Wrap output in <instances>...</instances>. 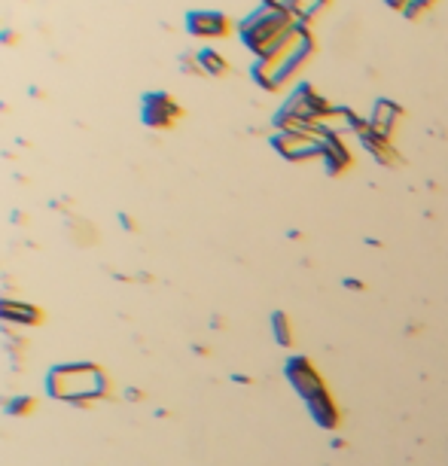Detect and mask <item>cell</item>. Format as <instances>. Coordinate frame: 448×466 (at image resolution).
Returning a JSON list of instances; mask_svg holds the SVG:
<instances>
[{
  "label": "cell",
  "mask_w": 448,
  "mask_h": 466,
  "mask_svg": "<svg viewBox=\"0 0 448 466\" xmlns=\"http://www.w3.org/2000/svg\"><path fill=\"white\" fill-rule=\"evenodd\" d=\"M43 387H46L49 399L76 406V408H89L113 397V382L104 372V366L89 363V360L49 366Z\"/></svg>",
  "instance_id": "obj_1"
},
{
  "label": "cell",
  "mask_w": 448,
  "mask_h": 466,
  "mask_svg": "<svg viewBox=\"0 0 448 466\" xmlns=\"http://www.w3.org/2000/svg\"><path fill=\"white\" fill-rule=\"evenodd\" d=\"M299 28H302V21H296L293 12L260 4L253 12H247V16L238 21V37L256 55V61H260L275 55Z\"/></svg>",
  "instance_id": "obj_2"
},
{
  "label": "cell",
  "mask_w": 448,
  "mask_h": 466,
  "mask_svg": "<svg viewBox=\"0 0 448 466\" xmlns=\"http://www.w3.org/2000/svg\"><path fill=\"white\" fill-rule=\"evenodd\" d=\"M311 55H315V37H311L308 25H302L293 34V37H290L281 49H277L275 55L253 61L251 76H253V83L260 85V89L277 92V89H284V85H287L299 74V70L305 68V61H308Z\"/></svg>",
  "instance_id": "obj_3"
},
{
  "label": "cell",
  "mask_w": 448,
  "mask_h": 466,
  "mask_svg": "<svg viewBox=\"0 0 448 466\" xmlns=\"http://www.w3.org/2000/svg\"><path fill=\"white\" fill-rule=\"evenodd\" d=\"M330 132H275L272 147L287 162H305L324 156V143Z\"/></svg>",
  "instance_id": "obj_4"
},
{
  "label": "cell",
  "mask_w": 448,
  "mask_h": 466,
  "mask_svg": "<svg viewBox=\"0 0 448 466\" xmlns=\"http://www.w3.org/2000/svg\"><path fill=\"white\" fill-rule=\"evenodd\" d=\"M183 119V107L168 92H144L140 95V122L153 132H168Z\"/></svg>",
  "instance_id": "obj_5"
},
{
  "label": "cell",
  "mask_w": 448,
  "mask_h": 466,
  "mask_svg": "<svg viewBox=\"0 0 448 466\" xmlns=\"http://www.w3.org/2000/svg\"><path fill=\"white\" fill-rule=\"evenodd\" d=\"M187 34L196 40H220L232 34V21L220 10H189L187 12Z\"/></svg>",
  "instance_id": "obj_6"
},
{
  "label": "cell",
  "mask_w": 448,
  "mask_h": 466,
  "mask_svg": "<svg viewBox=\"0 0 448 466\" xmlns=\"http://www.w3.org/2000/svg\"><path fill=\"white\" fill-rule=\"evenodd\" d=\"M0 324L4 326H40V324H46V311L34 302L0 296Z\"/></svg>",
  "instance_id": "obj_7"
},
{
  "label": "cell",
  "mask_w": 448,
  "mask_h": 466,
  "mask_svg": "<svg viewBox=\"0 0 448 466\" xmlns=\"http://www.w3.org/2000/svg\"><path fill=\"white\" fill-rule=\"evenodd\" d=\"M287 378H290V384L299 390V397L302 399H311L315 393L324 390V378H320V372L305 360V357H296V360L287 363Z\"/></svg>",
  "instance_id": "obj_8"
},
{
  "label": "cell",
  "mask_w": 448,
  "mask_h": 466,
  "mask_svg": "<svg viewBox=\"0 0 448 466\" xmlns=\"http://www.w3.org/2000/svg\"><path fill=\"white\" fill-rule=\"evenodd\" d=\"M324 165H326V171H330L332 177L341 174V171H348L354 165L351 159V153H348V147H345V141H341V134H326V143H324Z\"/></svg>",
  "instance_id": "obj_9"
},
{
  "label": "cell",
  "mask_w": 448,
  "mask_h": 466,
  "mask_svg": "<svg viewBox=\"0 0 448 466\" xmlns=\"http://www.w3.org/2000/svg\"><path fill=\"white\" fill-rule=\"evenodd\" d=\"M400 107H396L394 101H375V107H372V116H369L366 122H369V128L372 132H379L381 138H390L394 134V128H396V122H400Z\"/></svg>",
  "instance_id": "obj_10"
},
{
  "label": "cell",
  "mask_w": 448,
  "mask_h": 466,
  "mask_svg": "<svg viewBox=\"0 0 448 466\" xmlns=\"http://www.w3.org/2000/svg\"><path fill=\"white\" fill-rule=\"evenodd\" d=\"M308 406H311V414H315V421L320 427H326V430H336L339 427V406L332 403V397L326 393V387L308 399Z\"/></svg>",
  "instance_id": "obj_11"
},
{
  "label": "cell",
  "mask_w": 448,
  "mask_h": 466,
  "mask_svg": "<svg viewBox=\"0 0 448 466\" xmlns=\"http://www.w3.org/2000/svg\"><path fill=\"white\" fill-rule=\"evenodd\" d=\"M4 414L6 418H31L37 412V399L28 397V393H16V397H6L4 403Z\"/></svg>",
  "instance_id": "obj_12"
},
{
  "label": "cell",
  "mask_w": 448,
  "mask_h": 466,
  "mask_svg": "<svg viewBox=\"0 0 448 466\" xmlns=\"http://www.w3.org/2000/svg\"><path fill=\"white\" fill-rule=\"evenodd\" d=\"M196 59H198V64H202V70L208 76H226V74H229V61H226L223 55L217 52V49H211V46L198 49Z\"/></svg>",
  "instance_id": "obj_13"
},
{
  "label": "cell",
  "mask_w": 448,
  "mask_h": 466,
  "mask_svg": "<svg viewBox=\"0 0 448 466\" xmlns=\"http://www.w3.org/2000/svg\"><path fill=\"white\" fill-rule=\"evenodd\" d=\"M330 4V0H290V12L296 16V21H302V25H311L315 16L324 6Z\"/></svg>",
  "instance_id": "obj_14"
},
{
  "label": "cell",
  "mask_w": 448,
  "mask_h": 466,
  "mask_svg": "<svg viewBox=\"0 0 448 466\" xmlns=\"http://www.w3.org/2000/svg\"><path fill=\"white\" fill-rule=\"evenodd\" d=\"M272 329H275V339H277V345H290V341H293V329H290L287 314H281V311H277L275 317H272Z\"/></svg>",
  "instance_id": "obj_15"
},
{
  "label": "cell",
  "mask_w": 448,
  "mask_h": 466,
  "mask_svg": "<svg viewBox=\"0 0 448 466\" xmlns=\"http://www.w3.org/2000/svg\"><path fill=\"white\" fill-rule=\"evenodd\" d=\"M177 64H180L183 74H192V76H202V74H204L202 64H198L196 55H180V59H177Z\"/></svg>",
  "instance_id": "obj_16"
},
{
  "label": "cell",
  "mask_w": 448,
  "mask_h": 466,
  "mask_svg": "<svg viewBox=\"0 0 448 466\" xmlns=\"http://www.w3.org/2000/svg\"><path fill=\"white\" fill-rule=\"evenodd\" d=\"M21 37L19 31H12V28H0V46H19Z\"/></svg>",
  "instance_id": "obj_17"
},
{
  "label": "cell",
  "mask_w": 448,
  "mask_h": 466,
  "mask_svg": "<svg viewBox=\"0 0 448 466\" xmlns=\"http://www.w3.org/2000/svg\"><path fill=\"white\" fill-rule=\"evenodd\" d=\"M384 4H388L390 10H396V12H405V6H409L412 0H384Z\"/></svg>",
  "instance_id": "obj_18"
},
{
  "label": "cell",
  "mask_w": 448,
  "mask_h": 466,
  "mask_svg": "<svg viewBox=\"0 0 448 466\" xmlns=\"http://www.w3.org/2000/svg\"><path fill=\"white\" fill-rule=\"evenodd\" d=\"M260 4H266V6H277V10H287V12H290V0H260Z\"/></svg>",
  "instance_id": "obj_19"
},
{
  "label": "cell",
  "mask_w": 448,
  "mask_h": 466,
  "mask_svg": "<svg viewBox=\"0 0 448 466\" xmlns=\"http://www.w3.org/2000/svg\"><path fill=\"white\" fill-rule=\"evenodd\" d=\"M119 223H123L125 232H134V229H138V226H134V220L128 217V213H119Z\"/></svg>",
  "instance_id": "obj_20"
},
{
  "label": "cell",
  "mask_w": 448,
  "mask_h": 466,
  "mask_svg": "<svg viewBox=\"0 0 448 466\" xmlns=\"http://www.w3.org/2000/svg\"><path fill=\"white\" fill-rule=\"evenodd\" d=\"M10 223H16V226H21V223H28V217H25V213H21V211H12Z\"/></svg>",
  "instance_id": "obj_21"
},
{
  "label": "cell",
  "mask_w": 448,
  "mask_h": 466,
  "mask_svg": "<svg viewBox=\"0 0 448 466\" xmlns=\"http://www.w3.org/2000/svg\"><path fill=\"white\" fill-rule=\"evenodd\" d=\"M125 399H132V403H134V399H144V393L134 390V387H128V390H125Z\"/></svg>",
  "instance_id": "obj_22"
}]
</instances>
